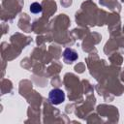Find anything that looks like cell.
Instances as JSON below:
<instances>
[{
	"instance_id": "cell-2",
	"label": "cell",
	"mask_w": 124,
	"mask_h": 124,
	"mask_svg": "<svg viewBox=\"0 0 124 124\" xmlns=\"http://www.w3.org/2000/svg\"><path fill=\"white\" fill-rule=\"evenodd\" d=\"M63 57L68 63H72L78 59V53L72 48H66L63 52Z\"/></svg>"
},
{
	"instance_id": "cell-3",
	"label": "cell",
	"mask_w": 124,
	"mask_h": 124,
	"mask_svg": "<svg viewBox=\"0 0 124 124\" xmlns=\"http://www.w3.org/2000/svg\"><path fill=\"white\" fill-rule=\"evenodd\" d=\"M42 10H43L42 5L39 4V3H37V2L32 3V4L30 5V12L33 13V14H39V13L42 12Z\"/></svg>"
},
{
	"instance_id": "cell-1",
	"label": "cell",
	"mask_w": 124,
	"mask_h": 124,
	"mask_svg": "<svg viewBox=\"0 0 124 124\" xmlns=\"http://www.w3.org/2000/svg\"><path fill=\"white\" fill-rule=\"evenodd\" d=\"M48 99L52 105H54V106L60 105L61 103H63L65 101V93L63 90L58 89V88L52 89L48 94Z\"/></svg>"
}]
</instances>
